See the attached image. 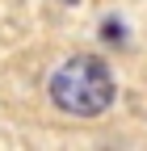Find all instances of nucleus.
<instances>
[{
  "label": "nucleus",
  "mask_w": 147,
  "mask_h": 151,
  "mask_svg": "<svg viewBox=\"0 0 147 151\" xmlns=\"http://www.w3.org/2000/svg\"><path fill=\"white\" fill-rule=\"evenodd\" d=\"M50 101L71 118H97L114 101V76L97 55H76L50 76Z\"/></svg>",
  "instance_id": "f257e3e1"
}]
</instances>
